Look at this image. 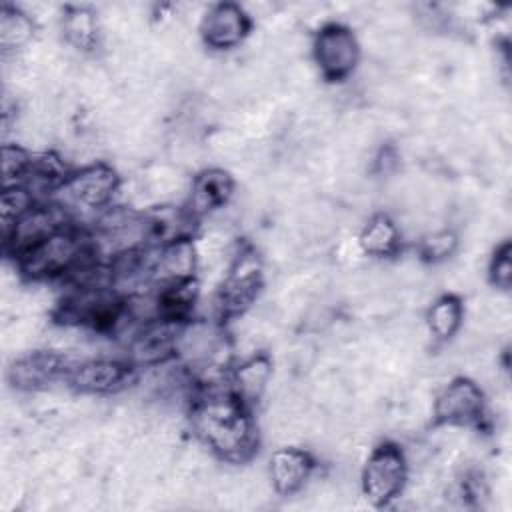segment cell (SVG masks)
<instances>
[{
    "mask_svg": "<svg viewBox=\"0 0 512 512\" xmlns=\"http://www.w3.org/2000/svg\"><path fill=\"white\" fill-rule=\"evenodd\" d=\"M178 326L172 320H154L144 326L130 344V358L142 366H154L164 362L176 352Z\"/></svg>",
    "mask_w": 512,
    "mask_h": 512,
    "instance_id": "12",
    "label": "cell"
},
{
    "mask_svg": "<svg viewBox=\"0 0 512 512\" xmlns=\"http://www.w3.org/2000/svg\"><path fill=\"white\" fill-rule=\"evenodd\" d=\"M66 372V362L58 352L40 350L16 358L8 370V378L20 390H40Z\"/></svg>",
    "mask_w": 512,
    "mask_h": 512,
    "instance_id": "11",
    "label": "cell"
},
{
    "mask_svg": "<svg viewBox=\"0 0 512 512\" xmlns=\"http://www.w3.org/2000/svg\"><path fill=\"white\" fill-rule=\"evenodd\" d=\"M30 208H32V192L26 186L14 184V186H6L2 190L0 214H2V224L4 226L14 224Z\"/></svg>",
    "mask_w": 512,
    "mask_h": 512,
    "instance_id": "22",
    "label": "cell"
},
{
    "mask_svg": "<svg viewBox=\"0 0 512 512\" xmlns=\"http://www.w3.org/2000/svg\"><path fill=\"white\" fill-rule=\"evenodd\" d=\"M30 168V156L18 144L2 146V178L4 188L18 184V178H24Z\"/></svg>",
    "mask_w": 512,
    "mask_h": 512,
    "instance_id": "24",
    "label": "cell"
},
{
    "mask_svg": "<svg viewBox=\"0 0 512 512\" xmlns=\"http://www.w3.org/2000/svg\"><path fill=\"white\" fill-rule=\"evenodd\" d=\"M456 246H458V238L452 230H432V232L422 236L420 254L426 260L440 262V260L452 256Z\"/></svg>",
    "mask_w": 512,
    "mask_h": 512,
    "instance_id": "23",
    "label": "cell"
},
{
    "mask_svg": "<svg viewBox=\"0 0 512 512\" xmlns=\"http://www.w3.org/2000/svg\"><path fill=\"white\" fill-rule=\"evenodd\" d=\"M224 350V334L218 324L210 320H194L176 334V354L196 368H218Z\"/></svg>",
    "mask_w": 512,
    "mask_h": 512,
    "instance_id": "6",
    "label": "cell"
},
{
    "mask_svg": "<svg viewBox=\"0 0 512 512\" xmlns=\"http://www.w3.org/2000/svg\"><path fill=\"white\" fill-rule=\"evenodd\" d=\"M314 462L308 452L284 446L278 448L270 456V480L276 492L280 494H294L298 492L310 478Z\"/></svg>",
    "mask_w": 512,
    "mask_h": 512,
    "instance_id": "14",
    "label": "cell"
},
{
    "mask_svg": "<svg viewBox=\"0 0 512 512\" xmlns=\"http://www.w3.org/2000/svg\"><path fill=\"white\" fill-rule=\"evenodd\" d=\"M406 474V454L394 444H382L368 456L364 464L362 492L374 506H384L402 492Z\"/></svg>",
    "mask_w": 512,
    "mask_h": 512,
    "instance_id": "2",
    "label": "cell"
},
{
    "mask_svg": "<svg viewBox=\"0 0 512 512\" xmlns=\"http://www.w3.org/2000/svg\"><path fill=\"white\" fill-rule=\"evenodd\" d=\"M358 242L368 256H392L400 248V228L388 214H374L364 224Z\"/></svg>",
    "mask_w": 512,
    "mask_h": 512,
    "instance_id": "18",
    "label": "cell"
},
{
    "mask_svg": "<svg viewBox=\"0 0 512 512\" xmlns=\"http://www.w3.org/2000/svg\"><path fill=\"white\" fill-rule=\"evenodd\" d=\"M62 226L58 210L46 206H32L14 224L4 226V244L14 254H24Z\"/></svg>",
    "mask_w": 512,
    "mask_h": 512,
    "instance_id": "10",
    "label": "cell"
},
{
    "mask_svg": "<svg viewBox=\"0 0 512 512\" xmlns=\"http://www.w3.org/2000/svg\"><path fill=\"white\" fill-rule=\"evenodd\" d=\"M314 58L326 78L340 80L356 68L360 46L350 28L342 24H326L314 38Z\"/></svg>",
    "mask_w": 512,
    "mask_h": 512,
    "instance_id": "4",
    "label": "cell"
},
{
    "mask_svg": "<svg viewBox=\"0 0 512 512\" xmlns=\"http://www.w3.org/2000/svg\"><path fill=\"white\" fill-rule=\"evenodd\" d=\"M84 256V242L70 230H58L20 254V268L32 278H46L70 272Z\"/></svg>",
    "mask_w": 512,
    "mask_h": 512,
    "instance_id": "3",
    "label": "cell"
},
{
    "mask_svg": "<svg viewBox=\"0 0 512 512\" xmlns=\"http://www.w3.org/2000/svg\"><path fill=\"white\" fill-rule=\"evenodd\" d=\"M462 316H464V310L456 296H452V294L440 296L430 304V308L426 312L428 332L436 340H448L458 332V328L462 324Z\"/></svg>",
    "mask_w": 512,
    "mask_h": 512,
    "instance_id": "21",
    "label": "cell"
},
{
    "mask_svg": "<svg viewBox=\"0 0 512 512\" xmlns=\"http://www.w3.org/2000/svg\"><path fill=\"white\" fill-rule=\"evenodd\" d=\"M262 286V264L252 250L236 256L234 264L224 278L216 304L222 314H238L254 302Z\"/></svg>",
    "mask_w": 512,
    "mask_h": 512,
    "instance_id": "5",
    "label": "cell"
},
{
    "mask_svg": "<svg viewBox=\"0 0 512 512\" xmlns=\"http://www.w3.org/2000/svg\"><path fill=\"white\" fill-rule=\"evenodd\" d=\"M490 278L494 286L508 290L512 284V260H510V244L504 242L500 248H496L494 258L490 262Z\"/></svg>",
    "mask_w": 512,
    "mask_h": 512,
    "instance_id": "25",
    "label": "cell"
},
{
    "mask_svg": "<svg viewBox=\"0 0 512 512\" xmlns=\"http://www.w3.org/2000/svg\"><path fill=\"white\" fill-rule=\"evenodd\" d=\"M250 30V18L246 10L232 2H220L208 6L200 18V34L210 48L226 50L238 46Z\"/></svg>",
    "mask_w": 512,
    "mask_h": 512,
    "instance_id": "7",
    "label": "cell"
},
{
    "mask_svg": "<svg viewBox=\"0 0 512 512\" xmlns=\"http://www.w3.org/2000/svg\"><path fill=\"white\" fill-rule=\"evenodd\" d=\"M234 192V182L228 172L220 168H206L194 180L190 188V212L196 216L210 214L224 208Z\"/></svg>",
    "mask_w": 512,
    "mask_h": 512,
    "instance_id": "16",
    "label": "cell"
},
{
    "mask_svg": "<svg viewBox=\"0 0 512 512\" xmlns=\"http://www.w3.org/2000/svg\"><path fill=\"white\" fill-rule=\"evenodd\" d=\"M272 376V366L270 360L262 354H254L246 358L232 374V392L238 400L254 402L258 400Z\"/></svg>",
    "mask_w": 512,
    "mask_h": 512,
    "instance_id": "17",
    "label": "cell"
},
{
    "mask_svg": "<svg viewBox=\"0 0 512 512\" xmlns=\"http://www.w3.org/2000/svg\"><path fill=\"white\" fill-rule=\"evenodd\" d=\"M62 34L78 50H92L100 40L98 18L86 6H70L62 16Z\"/></svg>",
    "mask_w": 512,
    "mask_h": 512,
    "instance_id": "19",
    "label": "cell"
},
{
    "mask_svg": "<svg viewBox=\"0 0 512 512\" xmlns=\"http://www.w3.org/2000/svg\"><path fill=\"white\" fill-rule=\"evenodd\" d=\"M192 426L198 438L220 458L246 460L254 452L256 434L244 402L234 392H208L192 410Z\"/></svg>",
    "mask_w": 512,
    "mask_h": 512,
    "instance_id": "1",
    "label": "cell"
},
{
    "mask_svg": "<svg viewBox=\"0 0 512 512\" xmlns=\"http://www.w3.org/2000/svg\"><path fill=\"white\" fill-rule=\"evenodd\" d=\"M484 394L468 378H456L442 388L434 402V416L442 424H468L482 416Z\"/></svg>",
    "mask_w": 512,
    "mask_h": 512,
    "instance_id": "8",
    "label": "cell"
},
{
    "mask_svg": "<svg viewBox=\"0 0 512 512\" xmlns=\"http://www.w3.org/2000/svg\"><path fill=\"white\" fill-rule=\"evenodd\" d=\"M34 36V20L28 12L4 4L0 10V46L4 56L16 54Z\"/></svg>",
    "mask_w": 512,
    "mask_h": 512,
    "instance_id": "20",
    "label": "cell"
},
{
    "mask_svg": "<svg viewBox=\"0 0 512 512\" xmlns=\"http://www.w3.org/2000/svg\"><path fill=\"white\" fill-rule=\"evenodd\" d=\"M66 376H68V382L80 392L104 394V392L118 390L124 384L128 370L114 360L98 358V360H86L70 366Z\"/></svg>",
    "mask_w": 512,
    "mask_h": 512,
    "instance_id": "13",
    "label": "cell"
},
{
    "mask_svg": "<svg viewBox=\"0 0 512 512\" xmlns=\"http://www.w3.org/2000/svg\"><path fill=\"white\" fill-rule=\"evenodd\" d=\"M68 198L84 208H102L118 190V176L106 164H90L64 180Z\"/></svg>",
    "mask_w": 512,
    "mask_h": 512,
    "instance_id": "9",
    "label": "cell"
},
{
    "mask_svg": "<svg viewBox=\"0 0 512 512\" xmlns=\"http://www.w3.org/2000/svg\"><path fill=\"white\" fill-rule=\"evenodd\" d=\"M198 264V252L188 238H178L168 244L154 256L152 276L166 286L192 280V274Z\"/></svg>",
    "mask_w": 512,
    "mask_h": 512,
    "instance_id": "15",
    "label": "cell"
}]
</instances>
